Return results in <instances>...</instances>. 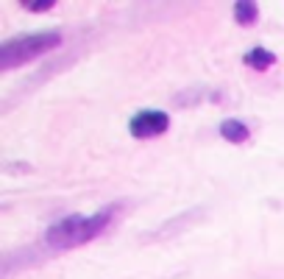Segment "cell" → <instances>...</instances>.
<instances>
[{"mask_svg": "<svg viewBox=\"0 0 284 279\" xmlns=\"http://www.w3.org/2000/svg\"><path fill=\"white\" fill-rule=\"evenodd\" d=\"M242 62L251 64L253 70H268L270 64H276V56L270 50H265V47H253V50H248L245 56H242Z\"/></svg>", "mask_w": 284, "mask_h": 279, "instance_id": "8992f818", "label": "cell"}, {"mask_svg": "<svg viewBox=\"0 0 284 279\" xmlns=\"http://www.w3.org/2000/svg\"><path fill=\"white\" fill-rule=\"evenodd\" d=\"M167 129H170L167 112H156V109H142L128 120V132H131L137 140L156 137V134H164Z\"/></svg>", "mask_w": 284, "mask_h": 279, "instance_id": "3957f363", "label": "cell"}, {"mask_svg": "<svg viewBox=\"0 0 284 279\" xmlns=\"http://www.w3.org/2000/svg\"><path fill=\"white\" fill-rule=\"evenodd\" d=\"M20 6L25 11H47L56 6V0H20Z\"/></svg>", "mask_w": 284, "mask_h": 279, "instance_id": "52a82bcc", "label": "cell"}, {"mask_svg": "<svg viewBox=\"0 0 284 279\" xmlns=\"http://www.w3.org/2000/svg\"><path fill=\"white\" fill-rule=\"evenodd\" d=\"M234 20L245 28L253 26V22L259 20V6L253 3V0H240V3H234Z\"/></svg>", "mask_w": 284, "mask_h": 279, "instance_id": "5b68a950", "label": "cell"}, {"mask_svg": "<svg viewBox=\"0 0 284 279\" xmlns=\"http://www.w3.org/2000/svg\"><path fill=\"white\" fill-rule=\"evenodd\" d=\"M220 134H223V140H229V142H245L248 137H251V132H248V126L242 120H237V117H229V120H223L220 123Z\"/></svg>", "mask_w": 284, "mask_h": 279, "instance_id": "277c9868", "label": "cell"}, {"mask_svg": "<svg viewBox=\"0 0 284 279\" xmlns=\"http://www.w3.org/2000/svg\"><path fill=\"white\" fill-rule=\"evenodd\" d=\"M62 45V34L59 31H42V34H25V37H14L9 42L0 45V70L9 73V70L28 64L34 59L45 56V53L56 50Z\"/></svg>", "mask_w": 284, "mask_h": 279, "instance_id": "7a4b0ae2", "label": "cell"}, {"mask_svg": "<svg viewBox=\"0 0 284 279\" xmlns=\"http://www.w3.org/2000/svg\"><path fill=\"white\" fill-rule=\"evenodd\" d=\"M115 218V207H103L95 215H70L56 221L50 229L45 232V246L53 251H70L75 246L95 240Z\"/></svg>", "mask_w": 284, "mask_h": 279, "instance_id": "6da1fadb", "label": "cell"}]
</instances>
